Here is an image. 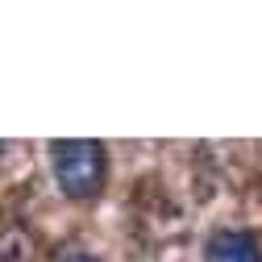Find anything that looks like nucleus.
Here are the masks:
<instances>
[{
  "instance_id": "nucleus-1",
  "label": "nucleus",
  "mask_w": 262,
  "mask_h": 262,
  "mask_svg": "<svg viewBox=\"0 0 262 262\" xmlns=\"http://www.w3.org/2000/svg\"><path fill=\"white\" fill-rule=\"evenodd\" d=\"M50 171L67 200H96L108 175V154L100 142L62 138V142H50Z\"/></svg>"
},
{
  "instance_id": "nucleus-2",
  "label": "nucleus",
  "mask_w": 262,
  "mask_h": 262,
  "mask_svg": "<svg viewBox=\"0 0 262 262\" xmlns=\"http://www.w3.org/2000/svg\"><path fill=\"white\" fill-rule=\"evenodd\" d=\"M204 262H262V250L250 233L242 229H225V233H212L204 246Z\"/></svg>"
},
{
  "instance_id": "nucleus-3",
  "label": "nucleus",
  "mask_w": 262,
  "mask_h": 262,
  "mask_svg": "<svg viewBox=\"0 0 262 262\" xmlns=\"http://www.w3.org/2000/svg\"><path fill=\"white\" fill-rule=\"evenodd\" d=\"M58 262H104V258H96V254H88V250H71V254H62Z\"/></svg>"
}]
</instances>
